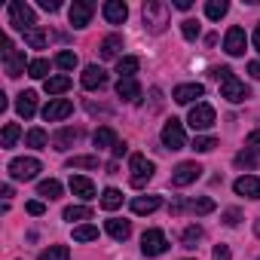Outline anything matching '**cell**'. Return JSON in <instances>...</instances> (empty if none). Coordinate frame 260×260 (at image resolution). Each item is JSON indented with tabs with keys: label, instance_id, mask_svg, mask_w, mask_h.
Returning <instances> with one entry per match:
<instances>
[{
	"label": "cell",
	"instance_id": "cell-1",
	"mask_svg": "<svg viewBox=\"0 0 260 260\" xmlns=\"http://www.w3.org/2000/svg\"><path fill=\"white\" fill-rule=\"evenodd\" d=\"M141 19H144V28L150 34H162L172 22V10L169 4H162V0H147L144 10H141Z\"/></svg>",
	"mask_w": 260,
	"mask_h": 260
},
{
	"label": "cell",
	"instance_id": "cell-2",
	"mask_svg": "<svg viewBox=\"0 0 260 260\" xmlns=\"http://www.w3.org/2000/svg\"><path fill=\"white\" fill-rule=\"evenodd\" d=\"M128 172H132V187H144L150 178H153V172H156V166L144 156V153H135L132 159H128Z\"/></svg>",
	"mask_w": 260,
	"mask_h": 260
},
{
	"label": "cell",
	"instance_id": "cell-3",
	"mask_svg": "<svg viewBox=\"0 0 260 260\" xmlns=\"http://www.w3.org/2000/svg\"><path fill=\"white\" fill-rule=\"evenodd\" d=\"M10 25L19 28V31H31V28H37V22H34V10L25 4V0H13V4H10Z\"/></svg>",
	"mask_w": 260,
	"mask_h": 260
},
{
	"label": "cell",
	"instance_id": "cell-4",
	"mask_svg": "<svg viewBox=\"0 0 260 260\" xmlns=\"http://www.w3.org/2000/svg\"><path fill=\"white\" fill-rule=\"evenodd\" d=\"M162 147H166V150H181V147H187V135H184L181 119L172 116V119L162 125Z\"/></svg>",
	"mask_w": 260,
	"mask_h": 260
},
{
	"label": "cell",
	"instance_id": "cell-5",
	"mask_svg": "<svg viewBox=\"0 0 260 260\" xmlns=\"http://www.w3.org/2000/svg\"><path fill=\"white\" fill-rule=\"evenodd\" d=\"M37 172H40V159H34V156H19V159L10 162V178L13 181H34Z\"/></svg>",
	"mask_w": 260,
	"mask_h": 260
},
{
	"label": "cell",
	"instance_id": "cell-6",
	"mask_svg": "<svg viewBox=\"0 0 260 260\" xmlns=\"http://www.w3.org/2000/svg\"><path fill=\"white\" fill-rule=\"evenodd\" d=\"M141 251H144V257H159V254H166V251H169L166 233H162V230H147V233L141 236Z\"/></svg>",
	"mask_w": 260,
	"mask_h": 260
},
{
	"label": "cell",
	"instance_id": "cell-7",
	"mask_svg": "<svg viewBox=\"0 0 260 260\" xmlns=\"http://www.w3.org/2000/svg\"><path fill=\"white\" fill-rule=\"evenodd\" d=\"M187 122L196 128V132H205V128H211V125H214V107H211V104H205V101L193 104V107H190Z\"/></svg>",
	"mask_w": 260,
	"mask_h": 260
},
{
	"label": "cell",
	"instance_id": "cell-8",
	"mask_svg": "<svg viewBox=\"0 0 260 260\" xmlns=\"http://www.w3.org/2000/svg\"><path fill=\"white\" fill-rule=\"evenodd\" d=\"M248 95H251V89H248L236 74H233L230 80H223V83H220V98H226L230 104H239V101H245Z\"/></svg>",
	"mask_w": 260,
	"mask_h": 260
},
{
	"label": "cell",
	"instance_id": "cell-9",
	"mask_svg": "<svg viewBox=\"0 0 260 260\" xmlns=\"http://www.w3.org/2000/svg\"><path fill=\"white\" fill-rule=\"evenodd\" d=\"M199 178H202V166L199 162H181L172 172V187H187V184H193Z\"/></svg>",
	"mask_w": 260,
	"mask_h": 260
},
{
	"label": "cell",
	"instance_id": "cell-10",
	"mask_svg": "<svg viewBox=\"0 0 260 260\" xmlns=\"http://www.w3.org/2000/svg\"><path fill=\"white\" fill-rule=\"evenodd\" d=\"M74 113V104L68 101V98H52L46 107H43V119L46 122H58V119H64V116H71Z\"/></svg>",
	"mask_w": 260,
	"mask_h": 260
},
{
	"label": "cell",
	"instance_id": "cell-11",
	"mask_svg": "<svg viewBox=\"0 0 260 260\" xmlns=\"http://www.w3.org/2000/svg\"><path fill=\"white\" fill-rule=\"evenodd\" d=\"M92 13H95V7L89 4V0H74V4H71V25L74 28H86L89 22H92Z\"/></svg>",
	"mask_w": 260,
	"mask_h": 260
},
{
	"label": "cell",
	"instance_id": "cell-12",
	"mask_svg": "<svg viewBox=\"0 0 260 260\" xmlns=\"http://www.w3.org/2000/svg\"><path fill=\"white\" fill-rule=\"evenodd\" d=\"M245 46H248V37H245V31L242 28H230L226 31V37H223V49H226V55H245Z\"/></svg>",
	"mask_w": 260,
	"mask_h": 260
},
{
	"label": "cell",
	"instance_id": "cell-13",
	"mask_svg": "<svg viewBox=\"0 0 260 260\" xmlns=\"http://www.w3.org/2000/svg\"><path fill=\"white\" fill-rule=\"evenodd\" d=\"M4 71H7V77H22L25 74V52L22 49H7L4 52Z\"/></svg>",
	"mask_w": 260,
	"mask_h": 260
},
{
	"label": "cell",
	"instance_id": "cell-14",
	"mask_svg": "<svg viewBox=\"0 0 260 260\" xmlns=\"http://www.w3.org/2000/svg\"><path fill=\"white\" fill-rule=\"evenodd\" d=\"M205 95V86L202 83H184V86H178L175 92H172V98L178 101V104H193L196 98H202ZM199 104V101H196Z\"/></svg>",
	"mask_w": 260,
	"mask_h": 260
},
{
	"label": "cell",
	"instance_id": "cell-15",
	"mask_svg": "<svg viewBox=\"0 0 260 260\" xmlns=\"http://www.w3.org/2000/svg\"><path fill=\"white\" fill-rule=\"evenodd\" d=\"M80 83H83V89H104V86H107V74H104L101 64H89V68L83 71Z\"/></svg>",
	"mask_w": 260,
	"mask_h": 260
},
{
	"label": "cell",
	"instance_id": "cell-16",
	"mask_svg": "<svg viewBox=\"0 0 260 260\" xmlns=\"http://www.w3.org/2000/svg\"><path fill=\"white\" fill-rule=\"evenodd\" d=\"M233 190H236L239 196H245V199H260V178H254V175H242V178L233 184Z\"/></svg>",
	"mask_w": 260,
	"mask_h": 260
},
{
	"label": "cell",
	"instance_id": "cell-17",
	"mask_svg": "<svg viewBox=\"0 0 260 260\" xmlns=\"http://www.w3.org/2000/svg\"><path fill=\"white\" fill-rule=\"evenodd\" d=\"M101 13H104V19H107L110 25H122V22L128 19V7L122 4V0H107V4L101 7Z\"/></svg>",
	"mask_w": 260,
	"mask_h": 260
},
{
	"label": "cell",
	"instance_id": "cell-18",
	"mask_svg": "<svg viewBox=\"0 0 260 260\" xmlns=\"http://www.w3.org/2000/svg\"><path fill=\"white\" fill-rule=\"evenodd\" d=\"M138 68H141V58H138V55H122V58L116 61V74H119V80H135Z\"/></svg>",
	"mask_w": 260,
	"mask_h": 260
},
{
	"label": "cell",
	"instance_id": "cell-19",
	"mask_svg": "<svg viewBox=\"0 0 260 260\" xmlns=\"http://www.w3.org/2000/svg\"><path fill=\"white\" fill-rule=\"evenodd\" d=\"M92 144L98 147V150H104V147H116L119 141H116V132H113V128L110 125H101V128H95V135H92Z\"/></svg>",
	"mask_w": 260,
	"mask_h": 260
},
{
	"label": "cell",
	"instance_id": "cell-20",
	"mask_svg": "<svg viewBox=\"0 0 260 260\" xmlns=\"http://www.w3.org/2000/svg\"><path fill=\"white\" fill-rule=\"evenodd\" d=\"M119 49H122V37L119 34H110V37H104L101 40V46H98V52H101V58H122L119 55Z\"/></svg>",
	"mask_w": 260,
	"mask_h": 260
},
{
	"label": "cell",
	"instance_id": "cell-21",
	"mask_svg": "<svg viewBox=\"0 0 260 260\" xmlns=\"http://www.w3.org/2000/svg\"><path fill=\"white\" fill-rule=\"evenodd\" d=\"M16 110H19V116H25V119H31L34 113H37V92H22L19 95V101H16Z\"/></svg>",
	"mask_w": 260,
	"mask_h": 260
},
{
	"label": "cell",
	"instance_id": "cell-22",
	"mask_svg": "<svg viewBox=\"0 0 260 260\" xmlns=\"http://www.w3.org/2000/svg\"><path fill=\"white\" fill-rule=\"evenodd\" d=\"M77 138H80V128H61V132H55V135H52V141H49V144H52L55 150H68V147H74V141H77Z\"/></svg>",
	"mask_w": 260,
	"mask_h": 260
},
{
	"label": "cell",
	"instance_id": "cell-23",
	"mask_svg": "<svg viewBox=\"0 0 260 260\" xmlns=\"http://www.w3.org/2000/svg\"><path fill=\"white\" fill-rule=\"evenodd\" d=\"M71 193L89 202V199H95V184H92L89 178H80V175H77V178H71Z\"/></svg>",
	"mask_w": 260,
	"mask_h": 260
},
{
	"label": "cell",
	"instance_id": "cell-24",
	"mask_svg": "<svg viewBox=\"0 0 260 260\" xmlns=\"http://www.w3.org/2000/svg\"><path fill=\"white\" fill-rule=\"evenodd\" d=\"M107 233H110L116 242H125L128 236H132V223L122 220V217H110V220H107Z\"/></svg>",
	"mask_w": 260,
	"mask_h": 260
},
{
	"label": "cell",
	"instance_id": "cell-25",
	"mask_svg": "<svg viewBox=\"0 0 260 260\" xmlns=\"http://www.w3.org/2000/svg\"><path fill=\"white\" fill-rule=\"evenodd\" d=\"M116 95H119L122 101H138V98H141L138 80H119V83H116Z\"/></svg>",
	"mask_w": 260,
	"mask_h": 260
},
{
	"label": "cell",
	"instance_id": "cell-26",
	"mask_svg": "<svg viewBox=\"0 0 260 260\" xmlns=\"http://www.w3.org/2000/svg\"><path fill=\"white\" fill-rule=\"evenodd\" d=\"M159 205H162L159 196H138V199H132V211L135 214H153Z\"/></svg>",
	"mask_w": 260,
	"mask_h": 260
},
{
	"label": "cell",
	"instance_id": "cell-27",
	"mask_svg": "<svg viewBox=\"0 0 260 260\" xmlns=\"http://www.w3.org/2000/svg\"><path fill=\"white\" fill-rule=\"evenodd\" d=\"M43 89H46L49 95H61V92H68V89H71V77H68V74H58V77H49V80L43 83Z\"/></svg>",
	"mask_w": 260,
	"mask_h": 260
},
{
	"label": "cell",
	"instance_id": "cell-28",
	"mask_svg": "<svg viewBox=\"0 0 260 260\" xmlns=\"http://www.w3.org/2000/svg\"><path fill=\"white\" fill-rule=\"evenodd\" d=\"M119 205H122V193H119L116 187H107V190L101 193V208H104V211H116Z\"/></svg>",
	"mask_w": 260,
	"mask_h": 260
},
{
	"label": "cell",
	"instance_id": "cell-29",
	"mask_svg": "<svg viewBox=\"0 0 260 260\" xmlns=\"http://www.w3.org/2000/svg\"><path fill=\"white\" fill-rule=\"evenodd\" d=\"M226 10H230L226 0H208V4H205V16H208L211 22H220V19L226 16Z\"/></svg>",
	"mask_w": 260,
	"mask_h": 260
},
{
	"label": "cell",
	"instance_id": "cell-30",
	"mask_svg": "<svg viewBox=\"0 0 260 260\" xmlns=\"http://www.w3.org/2000/svg\"><path fill=\"white\" fill-rule=\"evenodd\" d=\"M37 196H43V199H58V196H61V184H58L55 178L40 181V184H37Z\"/></svg>",
	"mask_w": 260,
	"mask_h": 260
},
{
	"label": "cell",
	"instance_id": "cell-31",
	"mask_svg": "<svg viewBox=\"0 0 260 260\" xmlns=\"http://www.w3.org/2000/svg\"><path fill=\"white\" fill-rule=\"evenodd\" d=\"M61 217L71 220V223H74V220H89V217H92V208H89V205H68V208L61 211Z\"/></svg>",
	"mask_w": 260,
	"mask_h": 260
},
{
	"label": "cell",
	"instance_id": "cell-32",
	"mask_svg": "<svg viewBox=\"0 0 260 260\" xmlns=\"http://www.w3.org/2000/svg\"><path fill=\"white\" fill-rule=\"evenodd\" d=\"M37 260H71V251H68V245H49L40 251Z\"/></svg>",
	"mask_w": 260,
	"mask_h": 260
},
{
	"label": "cell",
	"instance_id": "cell-33",
	"mask_svg": "<svg viewBox=\"0 0 260 260\" xmlns=\"http://www.w3.org/2000/svg\"><path fill=\"white\" fill-rule=\"evenodd\" d=\"M28 77H34V80H49V61H46V58L28 61Z\"/></svg>",
	"mask_w": 260,
	"mask_h": 260
},
{
	"label": "cell",
	"instance_id": "cell-34",
	"mask_svg": "<svg viewBox=\"0 0 260 260\" xmlns=\"http://www.w3.org/2000/svg\"><path fill=\"white\" fill-rule=\"evenodd\" d=\"M199 239H202V226H199V223H190V226L184 230V236H181V245H184V248H196Z\"/></svg>",
	"mask_w": 260,
	"mask_h": 260
},
{
	"label": "cell",
	"instance_id": "cell-35",
	"mask_svg": "<svg viewBox=\"0 0 260 260\" xmlns=\"http://www.w3.org/2000/svg\"><path fill=\"white\" fill-rule=\"evenodd\" d=\"M190 211H193V214H211V211H214V199H208V196L190 199Z\"/></svg>",
	"mask_w": 260,
	"mask_h": 260
},
{
	"label": "cell",
	"instance_id": "cell-36",
	"mask_svg": "<svg viewBox=\"0 0 260 260\" xmlns=\"http://www.w3.org/2000/svg\"><path fill=\"white\" fill-rule=\"evenodd\" d=\"M52 138L43 132V128H31V132H28V147H34V150H40V147H46Z\"/></svg>",
	"mask_w": 260,
	"mask_h": 260
},
{
	"label": "cell",
	"instance_id": "cell-37",
	"mask_svg": "<svg viewBox=\"0 0 260 260\" xmlns=\"http://www.w3.org/2000/svg\"><path fill=\"white\" fill-rule=\"evenodd\" d=\"M19 135H22V128H19L16 122H7V125H4V147H7V150H10V147H16Z\"/></svg>",
	"mask_w": 260,
	"mask_h": 260
},
{
	"label": "cell",
	"instance_id": "cell-38",
	"mask_svg": "<svg viewBox=\"0 0 260 260\" xmlns=\"http://www.w3.org/2000/svg\"><path fill=\"white\" fill-rule=\"evenodd\" d=\"M25 43H28L31 49H43V46H46V34H43L40 28H31V31H25Z\"/></svg>",
	"mask_w": 260,
	"mask_h": 260
},
{
	"label": "cell",
	"instance_id": "cell-39",
	"mask_svg": "<svg viewBox=\"0 0 260 260\" xmlns=\"http://www.w3.org/2000/svg\"><path fill=\"white\" fill-rule=\"evenodd\" d=\"M55 64H58L61 71H74V68L80 64V58H77V52H68V49H64V52L55 55Z\"/></svg>",
	"mask_w": 260,
	"mask_h": 260
},
{
	"label": "cell",
	"instance_id": "cell-40",
	"mask_svg": "<svg viewBox=\"0 0 260 260\" xmlns=\"http://www.w3.org/2000/svg\"><path fill=\"white\" fill-rule=\"evenodd\" d=\"M74 239H77V242H92V239H98V226H92V223L74 226Z\"/></svg>",
	"mask_w": 260,
	"mask_h": 260
},
{
	"label": "cell",
	"instance_id": "cell-41",
	"mask_svg": "<svg viewBox=\"0 0 260 260\" xmlns=\"http://www.w3.org/2000/svg\"><path fill=\"white\" fill-rule=\"evenodd\" d=\"M199 31H202V28H199L196 19H184V22H181V34H184V40H196Z\"/></svg>",
	"mask_w": 260,
	"mask_h": 260
},
{
	"label": "cell",
	"instance_id": "cell-42",
	"mask_svg": "<svg viewBox=\"0 0 260 260\" xmlns=\"http://www.w3.org/2000/svg\"><path fill=\"white\" fill-rule=\"evenodd\" d=\"M214 147H217V141H214L211 135H199V138L193 141V150H196V153H211Z\"/></svg>",
	"mask_w": 260,
	"mask_h": 260
},
{
	"label": "cell",
	"instance_id": "cell-43",
	"mask_svg": "<svg viewBox=\"0 0 260 260\" xmlns=\"http://www.w3.org/2000/svg\"><path fill=\"white\" fill-rule=\"evenodd\" d=\"M257 159H260V156H257V153H251V150H242V153H236V166H239V169H248V172L257 166Z\"/></svg>",
	"mask_w": 260,
	"mask_h": 260
},
{
	"label": "cell",
	"instance_id": "cell-44",
	"mask_svg": "<svg viewBox=\"0 0 260 260\" xmlns=\"http://www.w3.org/2000/svg\"><path fill=\"white\" fill-rule=\"evenodd\" d=\"M68 169H98V156H74L68 159Z\"/></svg>",
	"mask_w": 260,
	"mask_h": 260
},
{
	"label": "cell",
	"instance_id": "cell-45",
	"mask_svg": "<svg viewBox=\"0 0 260 260\" xmlns=\"http://www.w3.org/2000/svg\"><path fill=\"white\" fill-rule=\"evenodd\" d=\"M245 150H251V153L260 156V132H251V135L245 138Z\"/></svg>",
	"mask_w": 260,
	"mask_h": 260
},
{
	"label": "cell",
	"instance_id": "cell-46",
	"mask_svg": "<svg viewBox=\"0 0 260 260\" xmlns=\"http://www.w3.org/2000/svg\"><path fill=\"white\" fill-rule=\"evenodd\" d=\"M239 220H242V211H239V208H230V211H223V223H226V226H236Z\"/></svg>",
	"mask_w": 260,
	"mask_h": 260
},
{
	"label": "cell",
	"instance_id": "cell-47",
	"mask_svg": "<svg viewBox=\"0 0 260 260\" xmlns=\"http://www.w3.org/2000/svg\"><path fill=\"white\" fill-rule=\"evenodd\" d=\"M211 77H214L217 83H223V80H230V77H233V71H230L226 64H223V68H211Z\"/></svg>",
	"mask_w": 260,
	"mask_h": 260
},
{
	"label": "cell",
	"instance_id": "cell-48",
	"mask_svg": "<svg viewBox=\"0 0 260 260\" xmlns=\"http://www.w3.org/2000/svg\"><path fill=\"white\" fill-rule=\"evenodd\" d=\"M25 208H28V214H34V217H40V214L46 211V205H43V202H37V199H34V202H28Z\"/></svg>",
	"mask_w": 260,
	"mask_h": 260
},
{
	"label": "cell",
	"instance_id": "cell-49",
	"mask_svg": "<svg viewBox=\"0 0 260 260\" xmlns=\"http://www.w3.org/2000/svg\"><path fill=\"white\" fill-rule=\"evenodd\" d=\"M40 10H46V13H55V10H61V4H58V0H40Z\"/></svg>",
	"mask_w": 260,
	"mask_h": 260
},
{
	"label": "cell",
	"instance_id": "cell-50",
	"mask_svg": "<svg viewBox=\"0 0 260 260\" xmlns=\"http://www.w3.org/2000/svg\"><path fill=\"white\" fill-rule=\"evenodd\" d=\"M230 257H233V254H230L226 245H217V248H214V260H230Z\"/></svg>",
	"mask_w": 260,
	"mask_h": 260
},
{
	"label": "cell",
	"instance_id": "cell-51",
	"mask_svg": "<svg viewBox=\"0 0 260 260\" xmlns=\"http://www.w3.org/2000/svg\"><path fill=\"white\" fill-rule=\"evenodd\" d=\"M248 74H251L254 80H260V61H248Z\"/></svg>",
	"mask_w": 260,
	"mask_h": 260
},
{
	"label": "cell",
	"instance_id": "cell-52",
	"mask_svg": "<svg viewBox=\"0 0 260 260\" xmlns=\"http://www.w3.org/2000/svg\"><path fill=\"white\" fill-rule=\"evenodd\" d=\"M190 7H193V0H175V10H184L187 13Z\"/></svg>",
	"mask_w": 260,
	"mask_h": 260
},
{
	"label": "cell",
	"instance_id": "cell-53",
	"mask_svg": "<svg viewBox=\"0 0 260 260\" xmlns=\"http://www.w3.org/2000/svg\"><path fill=\"white\" fill-rule=\"evenodd\" d=\"M251 40H254V49L260 52V22H257V28H254V37H251Z\"/></svg>",
	"mask_w": 260,
	"mask_h": 260
},
{
	"label": "cell",
	"instance_id": "cell-54",
	"mask_svg": "<svg viewBox=\"0 0 260 260\" xmlns=\"http://www.w3.org/2000/svg\"><path fill=\"white\" fill-rule=\"evenodd\" d=\"M122 153H125V144H122V141H119V144H116V147H113V156H122Z\"/></svg>",
	"mask_w": 260,
	"mask_h": 260
},
{
	"label": "cell",
	"instance_id": "cell-55",
	"mask_svg": "<svg viewBox=\"0 0 260 260\" xmlns=\"http://www.w3.org/2000/svg\"><path fill=\"white\" fill-rule=\"evenodd\" d=\"M254 233H257V236H260V217H257V220H254Z\"/></svg>",
	"mask_w": 260,
	"mask_h": 260
}]
</instances>
